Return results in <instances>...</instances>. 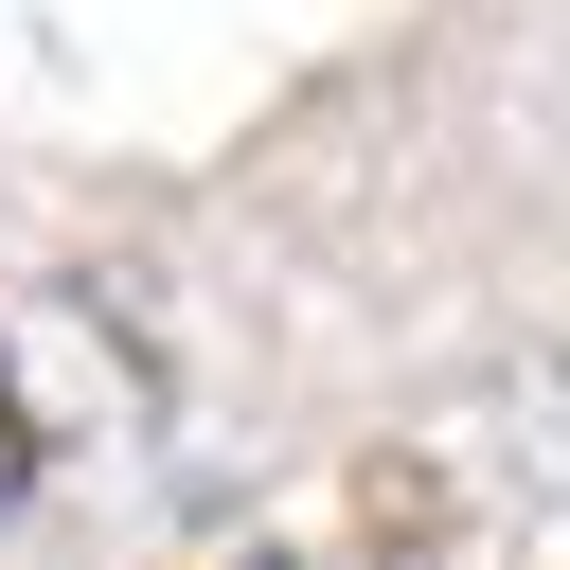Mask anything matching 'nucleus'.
<instances>
[{
    "label": "nucleus",
    "mask_w": 570,
    "mask_h": 570,
    "mask_svg": "<svg viewBox=\"0 0 570 570\" xmlns=\"http://www.w3.org/2000/svg\"><path fill=\"white\" fill-rule=\"evenodd\" d=\"M249 570H285V552H249Z\"/></svg>",
    "instance_id": "f03ea898"
},
{
    "label": "nucleus",
    "mask_w": 570,
    "mask_h": 570,
    "mask_svg": "<svg viewBox=\"0 0 570 570\" xmlns=\"http://www.w3.org/2000/svg\"><path fill=\"white\" fill-rule=\"evenodd\" d=\"M36 481V428H18V374H0V499Z\"/></svg>",
    "instance_id": "f257e3e1"
}]
</instances>
